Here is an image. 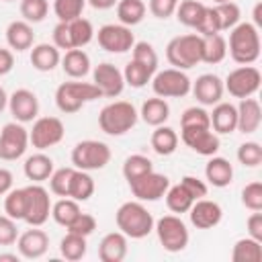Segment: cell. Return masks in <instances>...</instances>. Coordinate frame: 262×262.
I'll return each instance as SVG.
<instances>
[{
  "label": "cell",
  "instance_id": "cell-1",
  "mask_svg": "<svg viewBox=\"0 0 262 262\" xmlns=\"http://www.w3.org/2000/svg\"><path fill=\"white\" fill-rule=\"evenodd\" d=\"M115 221L119 231H123L131 239H143L154 231V215L147 211V207L141 201H127L123 203L117 213Z\"/></svg>",
  "mask_w": 262,
  "mask_h": 262
},
{
  "label": "cell",
  "instance_id": "cell-2",
  "mask_svg": "<svg viewBox=\"0 0 262 262\" xmlns=\"http://www.w3.org/2000/svg\"><path fill=\"white\" fill-rule=\"evenodd\" d=\"M229 31L227 51L231 59L239 66H252L260 57V29L252 23H237Z\"/></svg>",
  "mask_w": 262,
  "mask_h": 262
},
{
  "label": "cell",
  "instance_id": "cell-3",
  "mask_svg": "<svg viewBox=\"0 0 262 262\" xmlns=\"http://www.w3.org/2000/svg\"><path fill=\"white\" fill-rule=\"evenodd\" d=\"M201 57H203V37L199 33L178 35L170 39V43L166 45V59L170 61L172 68L190 70L196 63H201Z\"/></svg>",
  "mask_w": 262,
  "mask_h": 262
},
{
  "label": "cell",
  "instance_id": "cell-4",
  "mask_svg": "<svg viewBox=\"0 0 262 262\" xmlns=\"http://www.w3.org/2000/svg\"><path fill=\"white\" fill-rule=\"evenodd\" d=\"M139 113L135 111V106L127 100H115L108 102L106 106H102V111L98 113V125L106 135H125L127 131H131L137 123Z\"/></svg>",
  "mask_w": 262,
  "mask_h": 262
},
{
  "label": "cell",
  "instance_id": "cell-5",
  "mask_svg": "<svg viewBox=\"0 0 262 262\" xmlns=\"http://www.w3.org/2000/svg\"><path fill=\"white\" fill-rule=\"evenodd\" d=\"M100 90L92 84V82H63L57 86L55 90V104L61 113L72 115L78 113L86 102H92L96 98H100Z\"/></svg>",
  "mask_w": 262,
  "mask_h": 262
},
{
  "label": "cell",
  "instance_id": "cell-6",
  "mask_svg": "<svg viewBox=\"0 0 262 262\" xmlns=\"http://www.w3.org/2000/svg\"><path fill=\"white\" fill-rule=\"evenodd\" d=\"M111 162V147L98 139H84L78 141L72 149V164L78 170H102Z\"/></svg>",
  "mask_w": 262,
  "mask_h": 262
},
{
  "label": "cell",
  "instance_id": "cell-7",
  "mask_svg": "<svg viewBox=\"0 0 262 262\" xmlns=\"http://www.w3.org/2000/svg\"><path fill=\"white\" fill-rule=\"evenodd\" d=\"M149 82H151L154 94L160 98H182L190 92V86H192L186 72L178 68L158 70Z\"/></svg>",
  "mask_w": 262,
  "mask_h": 262
},
{
  "label": "cell",
  "instance_id": "cell-8",
  "mask_svg": "<svg viewBox=\"0 0 262 262\" xmlns=\"http://www.w3.org/2000/svg\"><path fill=\"white\" fill-rule=\"evenodd\" d=\"M154 229H156V235L162 244V248L166 252H182L186 246H188V229L184 225V221L178 217V215H164L160 217L156 223H154Z\"/></svg>",
  "mask_w": 262,
  "mask_h": 262
},
{
  "label": "cell",
  "instance_id": "cell-9",
  "mask_svg": "<svg viewBox=\"0 0 262 262\" xmlns=\"http://www.w3.org/2000/svg\"><path fill=\"white\" fill-rule=\"evenodd\" d=\"M262 84V74L256 66H239L231 70L223 82V88L233 96V98H248L254 96L260 90Z\"/></svg>",
  "mask_w": 262,
  "mask_h": 262
},
{
  "label": "cell",
  "instance_id": "cell-10",
  "mask_svg": "<svg viewBox=\"0 0 262 262\" xmlns=\"http://www.w3.org/2000/svg\"><path fill=\"white\" fill-rule=\"evenodd\" d=\"M66 135V129H63V123L61 119L57 117H41V119H35L33 123V129L29 131V143L39 149V151H45L53 145H57Z\"/></svg>",
  "mask_w": 262,
  "mask_h": 262
},
{
  "label": "cell",
  "instance_id": "cell-11",
  "mask_svg": "<svg viewBox=\"0 0 262 262\" xmlns=\"http://www.w3.org/2000/svg\"><path fill=\"white\" fill-rule=\"evenodd\" d=\"M29 147V131L23 127V123L12 121L6 123L0 131V160L12 162L25 156Z\"/></svg>",
  "mask_w": 262,
  "mask_h": 262
},
{
  "label": "cell",
  "instance_id": "cell-12",
  "mask_svg": "<svg viewBox=\"0 0 262 262\" xmlns=\"http://www.w3.org/2000/svg\"><path fill=\"white\" fill-rule=\"evenodd\" d=\"M27 188V215L25 221L31 227H41L49 215H51V199H49V190L45 186H41V182H33Z\"/></svg>",
  "mask_w": 262,
  "mask_h": 262
},
{
  "label": "cell",
  "instance_id": "cell-13",
  "mask_svg": "<svg viewBox=\"0 0 262 262\" xmlns=\"http://www.w3.org/2000/svg\"><path fill=\"white\" fill-rule=\"evenodd\" d=\"M168 186H170V178L166 174H160V172H154V170L129 182V188H131L133 196L141 203L160 201L166 194Z\"/></svg>",
  "mask_w": 262,
  "mask_h": 262
},
{
  "label": "cell",
  "instance_id": "cell-14",
  "mask_svg": "<svg viewBox=\"0 0 262 262\" xmlns=\"http://www.w3.org/2000/svg\"><path fill=\"white\" fill-rule=\"evenodd\" d=\"M96 39H98V45L108 53H125V51H131V47L135 45L131 27H125L121 23L102 25L96 33Z\"/></svg>",
  "mask_w": 262,
  "mask_h": 262
},
{
  "label": "cell",
  "instance_id": "cell-15",
  "mask_svg": "<svg viewBox=\"0 0 262 262\" xmlns=\"http://www.w3.org/2000/svg\"><path fill=\"white\" fill-rule=\"evenodd\" d=\"M180 139L184 145H188L192 151L199 156H215L221 147L219 135L211 127H182L180 129Z\"/></svg>",
  "mask_w": 262,
  "mask_h": 262
},
{
  "label": "cell",
  "instance_id": "cell-16",
  "mask_svg": "<svg viewBox=\"0 0 262 262\" xmlns=\"http://www.w3.org/2000/svg\"><path fill=\"white\" fill-rule=\"evenodd\" d=\"M92 84L100 90L102 96L106 98H115L119 96L123 90H125V78H123V72L108 63V61H102L98 63L94 70H92Z\"/></svg>",
  "mask_w": 262,
  "mask_h": 262
},
{
  "label": "cell",
  "instance_id": "cell-17",
  "mask_svg": "<svg viewBox=\"0 0 262 262\" xmlns=\"http://www.w3.org/2000/svg\"><path fill=\"white\" fill-rule=\"evenodd\" d=\"M8 108L14 121L18 123H31L39 115V98L29 88H18L8 96Z\"/></svg>",
  "mask_w": 262,
  "mask_h": 262
},
{
  "label": "cell",
  "instance_id": "cell-18",
  "mask_svg": "<svg viewBox=\"0 0 262 262\" xmlns=\"http://www.w3.org/2000/svg\"><path fill=\"white\" fill-rule=\"evenodd\" d=\"M188 217H190V223L196 229H213L221 223L223 209H221L219 203L209 201V199L203 196V199L192 203V207L188 209Z\"/></svg>",
  "mask_w": 262,
  "mask_h": 262
},
{
  "label": "cell",
  "instance_id": "cell-19",
  "mask_svg": "<svg viewBox=\"0 0 262 262\" xmlns=\"http://www.w3.org/2000/svg\"><path fill=\"white\" fill-rule=\"evenodd\" d=\"M190 92L194 94V98L203 104V106H213L217 104L221 98H223V80L215 74H201L192 86H190Z\"/></svg>",
  "mask_w": 262,
  "mask_h": 262
},
{
  "label": "cell",
  "instance_id": "cell-20",
  "mask_svg": "<svg viewBox=\"0 0 262 262\" xmlns=\"http://www.w3.org/2000/svg\"><path fill=\"white\" fill-rule=\"evenodd\" d=\"M16 248H18L20 258L37 260V258L45 256V252L49 250V235L39 227L27 229L25 233H20L16 237Z\"/></svg>",
  "mask_w": 262,
  "mask_h": 262
},
{
  "label": "cell",
  "instance_id": "cell-21",
  "mask_svg": "<svg viewBox=\"0 0 262 262\" xmlns=\"http://www.w3.org/2000/svg\"><path fill=\"white\" fill-rule=\"evenodd\" d=\"M235 108H237V131H242L244 135L256 133L260 123H262L260 102L256 98L248 96V98H242Z\"/></svg>",
  "mask_w": 262,
  "mask_h": 262
},
{
  "label": "cell",
  "instance_id": "cell-22",
  "mask_svg": "<svg viewBox=\"0 0 262 262\" xmlns=\"http://www.w3.org/2000/svg\"><path fill=\"white\" fill-rule=\"evenodd\" d=\"M209 119H211V129L217 135H227L237 129V108L231 102L219 100L217 104H213V113H209Z\"/></svg>",
  "mask_w": 262,
  "mask_h": 262
},
{
  "label": "cell",
  "instance_id": "cell-23",
  "mask_svg": "<svg viewBox=\"0 0 262 262\" xmlns=\"http://www.w3.org/2000/svg\"><path fill=\"white\" fill-rule=\"evenodd\" d=\"M127 250V235L123 231H111L98 244V258L102 262H123Z\"/></svg>",
  "mask_w": 262,
  "mask_h": 262
},
{
  "label": "cell",
  "instance_id": "cell-24",
  "mask_svg": "<svg viewBox=\"0 0 262 262\" xmlns=\"http://www.w3.org/2000/svg\"><path fill=\"white\" fill-rule=\"evenodd\" d=\"M205 178L215 188H225L233 180V166L221 156H209V162L205 166Z\"/></svg>",
  "mask_w": 262,
  "mask_h": 262
},
{
  "label": "cell",
  "instance_id": "cell-25",
  "mask_svg": "<svg viewBox=\"0 0 262 262\" xmlns=\"http://www.w3.org/2000/svg\"><path fill=\"white\" fill-rule=\"evenodd\" d=\"M33 41H35V33H33L31 23H27V20H12L6 27V43H8L10 49L27 51V49L33 47Z\"/></svg>",
  "mask_w": 262,
  "mask_h": 262
},
{
  "label": "cell",
  "instance_id": "cell-26",
  "mask_svg": "<svg viewBox=\"0 0 262 262\" xmlns=\"http://www.w3.org/2000/svg\"><path fill=\"white\" fill-rule=\"evenodd\" d=\"M53 160L43 154V151H37L33 156H29L23 164V172L25 176L31 180V182H43V180H49L51 172H53Z\"/></svg>",
  "mask_w": 262,
  "mask_h": 262
},
{
  "label": "cell",
  "instance_id": "cell-27",
  "mask_svg": "<svg viewBox=\"0 0 262 262\" xmlns=\"http://www.w3.org/2000/svg\"><path fill=\"white\" fill-rule=\"evenodd\" d=\"M61 53L53 43H39L31 49V63L39 72H51L59 66Z\"/></svg>",
  "mask_w": 262,
  "mask_h": 262
},
{
  "label": "cell",
  "instance_id": "cell-28",
  "mask_svg": "<svg viewBox=\"0 0 262 262\" xmlns=\"http://www.w3.org/2000/svg\"><path fill=\"white\" fill-rule=\"evenodd\" d=\"M59 63H61L63 72H66L72 80L84 78V76L90 72V57H88V53H86L84 49H80V47L68 49Z\"/></svg>",
  "mask_w": 262,
  "mask_h": 262
},
{
  "label": "cell",
  "instance_id": "cell-29",
  "mask_svg": "<svg viewBox=\"0 0 262 262\" xmlns=\"http://www.w3.org/2000/svg\"><path fill=\"white\" fill-rule=\"evenodd\" d=\"M141 119L145 125H151V127H158V125H164L170 117V106L166 102V98H160V96H154V98H147L143 104H141V111H139Z\"/></svg>",
  "mask_w": 262,
  "mask_h": 262
},
{
  "label": "cell",
  "instance_id": "cell-30",
  "mask_svg": "<svg viewBox=\"0 0 262 262\" xmlns=\"http://www.w3.org/2000/svg\"><path fill=\"white\" fill-rule=\"evenodd\" d=\"M149 143L158 156H172L178 147V133L168 125H158L151 133Z\"/></svg>",
  "mask_w": 262,
  "mask_h": 262
},
{
  "label": "cell",
  "instance_id": "cell-31",
  "mask_svg": "<svg viewBox=\"0 0 262 262\" xmlns=\"http://www.w3.org/2000/svg\"><path fill=\"white\" fill-rule=\"evenodd\" d=\"M231 260L233 262H260L262 260V242L254 237H242L231 248Z\"/></svg>",
  "mask_w": 262,
  "mask_h": 262
},
{
  "label": "cell",
  "instance_id": "cell-32",
  "mask_svg": "<svg viewBox=\"0 0 262 262\" xmlns=\"http://www.w3.org/2000/svg\"><path fill=\"white\" fill-rule=\"evenodd\" d=\"M225 55H227V41L221 33L203 37V57H201V61L215 66V63L223 61Z\"/></svg>",
  "mask_w": 262,
  "mask_h": 262
},
{
  "label": "cell",
  "instance_id": "cell-33",
  "mask_svg": "<svg viewBox=\"0 0 262 262\" xmlns=\"http://www.w3.org/2000/svg\"><path fill=\"white\" fill-rule=\"evenodd\" d=\"M145 4L143 0H119L117 2V16L119 23L125 27H135L145 16Z\"/></svg>",
  "mask_w": 262,
  "mask_h": 262
},
{
  "label": "cell",
  "instance_id": "cell-34",
  "mask_svg": "<svg viewBox=\"0 0 262 262\" xmlns=\"http://www.w3.org/2000/svg\"><path fill=\"white\" fill-rule=\"evenodd\" d=\"M94 178L86 172V170H74V176H72V184H70V199L78 201V203H84L88 201L92 194H94Z\"/></svg>",
  "mask_w": 262,
  "mask_h": 262
},
{
  "label": "cell",
  "instance_id": "cell-35",
  "mask_svg": "<svg viewBox=\"0 0 262 262\" xmlns=\"http://www.w3.org/2000/svg\"><path fill=\"white\" fill-rule=\"evenodd\" d=\"M166 205H168V209L174 213V215H182V213H188V209L192 207V203H194V199L190 196V192L178 182V184H170L168 186V190H166Z\"/></svg>",
  "mask_w": 262,
  "mask_h": 262
},
{
  "label": "cell",
  "instance_id": "cell-36",
  "mask_svg": "<svg viewBox=\"0 0 262 262\" xmlns=\"http://www.w3.org/2000/svg\"><path fill=\"white\" fill-rule=\"evenodd\" d=\"M86 250H88V244H86V237L84 235H78V233H66L59 242V254L61 258L70 260V262H78L86 256Z\"/></svg>",
  "mask_w": 262,
  "mask_h": 262
},
{
  "label": "cell",
  "instance_id": "cell-37",
  "mask_svg": "<svg viewBox=\"0 0 262 262\" xmlns=\"http://www.w3.org/2000/svg\"><path fill=\"white\" fill-rule=\"evenodd\" d=\"M205 8H207V6H205L201 0H182V2H178L174 14H176L178 23H182L184 27L196 29L199 20H201L203 14H205Z\"/></svg>",
  "mask_w": 262,
  "mask_h": 262
},
{
  "label": "cell",
  "instance_id": "cell-38",
  "mask_svg": "<svg viewBox=\"0 0 262 262\" xmlns=\"http://www.w3.org/2000/svg\"><path fill=\"white\" fill-rule=\"evenodd\" d=\"M4 213L14 221H25L27 215V188H10L4 194Z\"/></svg>",
  "mask_w": 262,
  "mask_h": 262
},
{
  "label": "cell",
  "instance_id": "cell-39",
  "mask_svg": "<svg viewBox=\"0 0 262 262\" xmlns=\"http://www.w3.org/2000/svg\"><path fill=\"white\" fill-rule=\"evenodd\" d=\"M80 211H82V209H80V203L74 201V199H70V196H61L57 203L51 205V217H53V221H55L57 225H61V227H68V225L78 217Z\"/></svg>",
  "mask_w": 262,
  "mask_h": 262
},
{
  "label": "cell",
  "instance_id": "cell-40",
  "mask_svg": "<svg viewBox=\"0 0 262 262\" xmlns=\"http://www.w3.org/2000/svg\"><path fill=\"white\" fill-rule=\"evenodd\" d=\"M68 27H70L72 49H76V47H80V49H82V47H86V45L94 39V35H96V31H94L92 23H90L88 18H84V16L70 20V23H68Z\"/></svg>",
  "mask_w": 262,
  "mask_h": 262
},
{
  "label": "cell",
  "instance_id": "cell-41",
  "mask_svg": "<svg viewBox=\"0 0 262 262\" xmlns=\"http://www.w3.org/2000/svg\"><path fill=\"white\" fill-rule=\"evenodd\" d=\"M213 12H215V18H217V25H219L221 33L233 29L239 23V16H242V10L233 0L213 4Z\"/></svg>",
  "mask_w": 262,
  "mask_h": 262
},
{
  "label": "cell",
  "instance_id": "cell-42",
  "mask_svg": "<svg viewBox=\"0 0 262 262\" xmlns=\"http://www.w3.org/2000/svg\"><path fill=\"white\" fill-rule=\"evenodd\" d=\"M154 74H156L154 70H149L147 66H143V63H139V61H135V59H131V61L125 66V70H123L125 84H129L131 88H143V86L151 80Z\"/></svg>",
  "mask_w": 262,
  "mask_h": 262
},
{
  "label": "cell",
  "instance_id": "cell-43",
  "mask_svg": "<svg viewBox=\"0 0 262 262\" xmlns=\"http://www.w3.org/2000/svg\"><path fill=\"white\" fill-rule=\"evenodd\" d=\"M151 170H154L151 160L147 156H141V154H133L123 162V176H125L127 182L135 180V178H139V176H143Z\"/></svg>",
  "mask_w": 262,
  "mask_h": 262
},
{
  "label": "cell",
  "instance_id": "cell-44",
  "mask_svg": "<svg viewBox=\"0 0 262 262\" xmlns=\"http://www.w3.org/2000/svg\"><path fill=\"white\" fill-rule=\"evenodd\" d=\"M86 8V0H53V12L59 23H70L80 18Z\"/></svg>",
  "mask_w": 262,
  "mask_h": 262
},
{
  "label": "cell",
  "instance_id": "cell-45",
  "mask_svg": "<svg viewBox=\"0 0 262 262\" xmlns=\"http://www.w3.org/2000/svg\"><path fill=\"white\" fill-rule=\"evenodd\" d=\"M49 12V0H20V16L23 20L35 25L41 23Z\"/></svg>",
  "mask_w": 262,
  "mask_h": 262
},
{
  "label": "cell",
  "instance_id": "cell-46",
  "mask_svg": "<svg viewBox=\"0 0 262 262\" xmlns=\"http://www.w3.org/2000/svg\"><path fill=\"white\" fill-rule=\"evenodd\" d=\"M76 168H57L51 172L49 176V190L57 196H70V184H72V176H74Z\"/></svg>",
  "mask_w": 262,
  "mask_h": 262
},
{
  "label": "cell",
  "instance_id": "cell-47",
  "mask_svg": "<svg viewBox=\"0 0 262 262\" xmlns=\"http://www.w3.org/2000/svg\"><path fill=\"white\" fill-rule=\"evenodd\" d=\"M237 162L246 168H256L262 164V147L258 141H246L237 147Z\"/></svg>",
  "mask_w": 262,
  "mask_h": 262
},
{
  "label": "cell",
  "instance_id": "cell-48",
  "mask_svg": "<svg viewBox=\"0 0 262 262\" xmlns=\"http://www.w3.org/2000/svg\"><path fill=\"white\" fill-rule=\"evenodd\" d=\"M131 51H133V57L131 59H135V61L147 66L149 70L158 72V53H156V49H154L151 43H147V41H135V45L131 47Z\"/></svg>",
  "mask_w": 262,
  "mask_h": 262
},
{
  "label": "cell",
  "instance_id": "cell-49",
  "mask_svg": "<svg viewBox=\"0 0 262 262\" xmlns=\"http://www.w3.org/2000/svg\"><path fill=\"white\" fill-rule=\"evenodd\" d=\"M182 127H211L209 113L203 106H188L180 117V129Z\"/></svg>",
  "mask_w": 262,
  "mask_h": 262
},
{
  "label": "cell",
  "instance_id": "cell-50",
  "mask_svg": "<svg viewBox=\"0 0 262 262\" xmlns=\"http://www.w3.org/2000/svg\"><path fill=\"white\" fill-rule=\"evenodd\" d=\"M242 203L250 211H262V182L254 180L246 184L242 190Z\"/></svg>",
  "mask_w": 262,
  "mask_h": 262
},
{
  "label": "cell",
  "instance_id": "cell-51",
  "mask_svg": "<svg viewBox=\"0 0 262 262\" xmlns=\"http://www.w3.org/2000/svg\"><path fill=\"white\" fill-rule=\"evenodd\" d=\"M70 233H78V235H84V237H88L94 229H96V219L90 215V213H78V217L66 227Z\"/></svg>",
  "mask_w": 262,
  "mask_h": 262
},
{
  "label": "cell",
  "instance_id": "cell-52",
  "mask_svg": "<svg viewBox=\"0 0 262 262\" xmlns=\"http://www.w3.org/2000/svg\"><path fill=\"white\" fill-rule=\"evenodd\" d=\"M16 237H18L16 221L6 213L0 215V246H12L16 244Z\"/></svg>",
  "mask_w": 262,
  "mask_h": 262
},
{
  "label": "cell",
  "instance_id": "cell-53",
  "mask_svg": "<svg viewBox=\"0 0 262 262\" xmlns=\"http://www.w3.org/2000/svg\"><path fill=\"white\" fill-rule=\"evenodd\" d=\"M180 0H149V12L156 16V18H170L174 12H176V6H178Z\"/></svg>",
  "mask_w": 262,
  "mask_h": 262
},
{
  "label": "cell",
  "instance_id": "cell-54",
  "mask_svg": "<svg viewBox=\"0 0 262 262\" xmlns=\"http://www.w3.org/2000/svg\"><path fill=\"white\" fill-rule=\"evenodd\" d=\"M180 184L190 192V196L194 199V201H199V199H203V196H207V192H209V186L201 180V178H196V176H190V174H186V176H182L180 178Z\"/></svg>",
  "mask_w": 262,
  "mask_h": 262
},
{
  "label": "cell",
  "instance_id": "cell-55",
  "mask_svg": "<svg viewBox=\"0 0 262 262\" xmlns=\"http://www.w3.org/2000/svg\"><path fill=\"white\" fill-rule=\"evenodd\" d=\"M53 45L57 49H72V39H70V27L68 23H57L55 29H53Z\"/></svg>",
  "mask_w": 262,
  "mask_h": 262
},
{
  "label": "cell",
  "instance_id": "cell-56",
  "mask_svg": "<svg viewBox=\"0 0 262 262\" xmlns=\"http://www.w3.org/2000/svg\"><path fill=\"white\" fill-rule=\"evenodd\" d=\"M246 225H248V235L258 239V242H262V213L260 211H252V215L248 217Z\"/></svg>",
  "mask_w": 262,
  "mask_h": 262
},
{
  "label": "cell",
  "instance_id": "cell-57",
  "mask_svg": "<svg viewBox=\"0 0 262 262\" xmlns=\"http://www.w3.org/2000/svg\"><path fill=\"white\" fill-rule=\"evenodd\" d=\"M12 68H14V53L10 49L0 47V76L10 74Z\"/></svg>",
  "mask_w": 262,
  "mask_h": 262
},
{
  "label": "cell",
  "instance_id": "cell-58",
  "mask_svg": "<svg viewBox=\"0 0 262 262\" xmlns=\"http://www.w3.org/2000/svg\"><path fill=\"white\" fill-rule=\"evenodd\" d=\"M12 188V172L6 168H0V196H4Z\"/></svg>",
  "mask_w": 262,
  "mask_h": 262
},
{
  "label": "cell",
  "instance_id": "cell-59",
  "mask_svg": "<svg viewBox=\"0 0 262 262\" xmlns=\"http://www.w3.org/2000/svg\"><path fill=\"white\" fill-rule=\"evenodd\" d=\"M92 8H96V10H108V8H113V6H117V2L119 0H86Z\"/></svg>",
  "mask_w": 262,
  "mask_h": 262
},
{
  "label": "cell",
  "instance_id": "cell-60",
  "mask_svg": "<svg viewBox=\"0 0 262 262\" xmlns=\"http://www.w3.org/2000/svg\"><path fill=\"white\" fill-rule=\"evenodd\" d=\"M252 16H254V23H252V25H254L256 29H262V2H258V4L254 6V14H252Z\"/></svg>",
  "mask_w": 262,
  "mask_h": 262
},
{
  "label": "cell",
  "instance_id": "cell-61",
  "mask_svg": "<svg viewBox=\"0 0 262 262\" xmlns=\"http://www.w3.org/2000/svg\"><path fill=\"white\" fill-rule=\"evenodd\" d=\"M20 254H0V262H18Z\"/></svg>",
  "mask_w": 262,
  "mask_h": 262
},
{
  "label": "cell",
  "instance_id": "cell-62",
  "mask_svg": "<svg viewBox=\"0 0 262 262\" xmlns=\"http://www.w3.org/2000/svg\"><path fill=\"white\" fill-rule=\"evenodd\" d=\"M6 106H8V94H6V92H4V88L0 86V113H2Z\"/></svg>",
  "mask_w": 262,
  "mask_h": 262
},
{
  "label": "cell",
  "instance_id": "cell-63",
  "mask_svg": "<svg viewBox=\"0 0 262 262\" xmlns=\"http://www.w3.org/2000/svg\"><path fill=\"white\" fill-rule=\"evenodd\" d=\"M219 2H229V0H213V4H219Z\"/></svg>",
  "mask_w": 262,
  "mask_h": 262
},
{
  "label": "cell",
  "instance_id": "cell-64",
  "mask_svg": "<svg viewBox=\"0 0 262 262\" xmlns=\"http://www.w3.org/2000/svg\"><path fill=\"white\" fill-rule=\"evenodd\" d=\"M4 2H14V0H4Z\"/></svg>",
  "mask_w": 262,
  "mask_h": 262
}]
</instances>
